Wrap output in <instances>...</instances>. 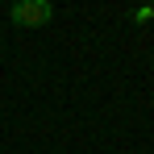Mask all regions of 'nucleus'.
Returning a JSON list of instances; mask_svg holds the SVG:
<instances>
[{
	"label": "nucleus",
	"instance_id": "obj_1",
	"mask_svg": "<svg viewBox=\"0 0 154 154\" xmlns=\"http://www.w3.org/2000/svg\"><path fill=\"white\" fill-rule=\"evenodd\" d=\"M54 17V4L50 0H17L13 8H8V21L21 29H33V25H46Z\"/></svg>",
	"mask_w": 154,
	"mask_h": 154
}]
</instances>
